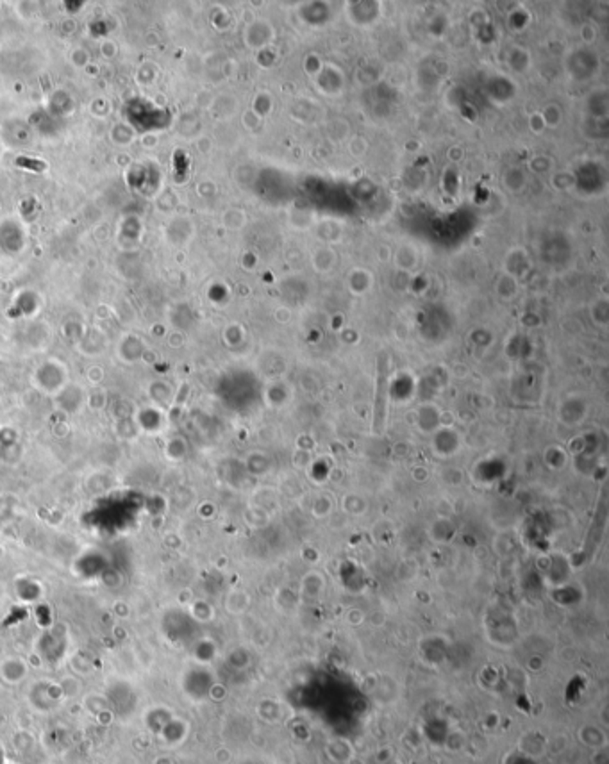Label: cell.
Here are the masks:
<instances>
[{"label":"cell","mask_w":609,"mask_h":764,"mask_svg":"<svg viewBox=\"0 0 609 764\" xmlns=\"http://www.w3.org/2000/svg\"><path fill=\"white\" fill-rule=\"evenodd\" d=\"M18 165H29L27 168H33V170H45V168H47V165H45V163L26 161V159H18Z\"/></svg>","instance_id":"obj_1"}]
</instances>
